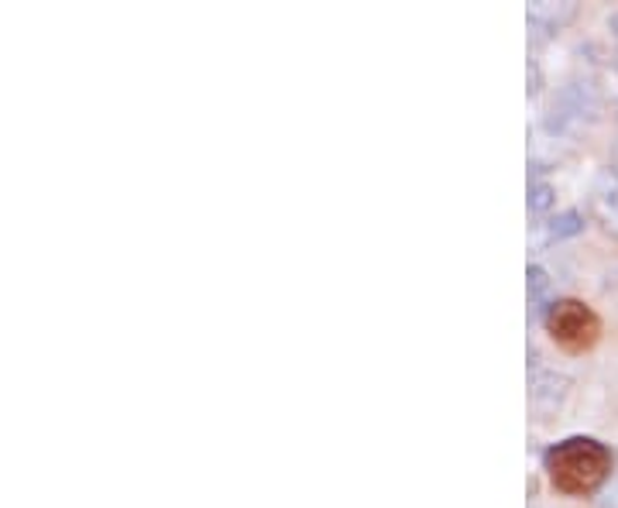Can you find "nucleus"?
<instances>
[{
    "label": "nucleus",
    "instance_id": "obj_12",
    "mask_svg": "<svg viewBox=\"0 0 618 508\" xmlns=\"http://www.w3.org/2000/svg\"><path fill=\"white\" fill-rule=\"evenodd\" d=\"M611 169H615V172H618V148H615V165H611Z\"/></svg>",
    "mask_w": 618,
    "mask_h": 508
},
{
    "label": "nucleus",
    "instance_id": "obj_2",
    "mask_svg": "<svg viewBox=\"0 0 618 508\" xmlns=\"http://www.w3.org/2000/svg\"><path fill=\"white\" fill-rule=\"evenodd\" d=\"M598 110H602L598 86L591 79H573L554 100V110H549V131H560V135H567V131H581L598 121Z\"/></svg>",
    "mask_w": 618,
    "mask_h": 508
},
{
    "label": "nucleus",
    "instance_id": "obj_11",
    "mask_svg": "<svg viewBox=\"0 0 618 508\" xmlns=\"http://www.w3.org/2000/svg\"><path fill=\"white\" fill-rule=\"evenodd\" d=\"M611 28H615V35H618V14H611Z\"/></svg>",
    "mask_w": 618,
    "mask_h": 508
},
{
    "label": "nucleus",
    "instance_id": "obj_7",
    "mask_svg": "<svg viewBox=\"0 0 618 508\" xmlns=\"http://www.w3.org/2000/svg\"><path fill=\"white\" fill-rule=\"evenodd\" d=\"M557 302L554 296V282H549V275L540 269V264H533L529 269V306H533V313H549V306Z\"/></svg>",
    "mask_w": 618,
    "mask_h": 508
},
{
    "label": "nucleus",
    "instance_id": "obj_10",
    "mask_svg": "<svg viewBox=\"0 0 618 508\" xmlns=\"http://www.w3.org/2000/svg\"><path fill=\"white\" fill-rule=\"evenodd\" d=\"M602 508H618V481H615L611 488L605 492V498H602Z\"/></svg>",
    "mask_w": 618,
    "mask_h": 508
},
{
    "label": "nucleus",
    "instance_id": "obj_9",
    "mask_svg": "<svg viewBox=\"0 0 618 508\" xmlns=\"http://www.w3.org/2000/svg\"><path fill=\"white\" fill-rule=\"evenodd\" d=\"M554 186L549 183H543V179H533L529 183V210L533 213H546L549 207H554Z\"/></svg>",
    "mask_w": 618,
    "mask_h": 508
},
{
    "label": "nucleus",
    "instance_id": "obj_8",
    "mask_svg": "<svg viewBox=\"0 0 618 508\" xmlns=\"http://www.w3.org/2000/svg\"><path fill=\"white\" fill-rule=\"evenodd\" d=\"M581 231H584V216L578 210H564V213H557L554 220H549V237H554V240L573 237Z\"/></svg>",
    "mask_w": 618,
    "mask_h": 508
},
{
    "label": "nucleus",
    "instance_id": "obj_5",
    "mask_svg": "<svg viewBox=\"0 0 618 508\" xmlns=\"http://www.w3.org/2000/svg\"><path fill=\"white\" fill-rule=\"evenodd\" d=\"M591 213L598 216V224L618 237V172L608 165L602 169L598 175H594L591 183Z\"/></svg>",
    "mask_w": 618,
    "mask_h": 508
},
{
    "label": "nucleus",
    "instance_id": "obj_6",
    "mask_svg": "<svg viewBox=\"0 0 618 508\" xmlns=\"http://www.w3.org/2000/svg\"><path fill=\"white\" fill-rule=\"evenodd\" d=\"M573 14H578V4H570V0H564V4L540 0V4H529V25L546 28V32H560L567 21H573Z\"/></svg>",
    "mask_w": 618,
    "mask_h": 508
},
{
    "label": "nucleus",
    "instance_id": "obj_3",
    "mask_svg": "<svg viewBox=\"0 0 618 508\" xmlns=\"http://www.w3.org/2000/svg\"><path fill=\"white\" fill-rule=\"evenodd\" d=\"M546 330L557 344L581 350V347H591L594 337H598V317L578 299H557L546 313Z\"/></svg>",
    "mask_w": 618,
    "mask_h": 508
},
{
    "label": "nucleus",
    "instance_id": "obj_1",
    "mask_svg": "<svg viewBox=\"0 0 618 508\" xmlns=\"http://www.w3.org/2000/svg\"><path fill=\"white\" fill-rule=\"evenodd\" d=\"M546 471L564 495H591L611 474V450L591 436H570L546 454Z\"/></svg>",
    "mask_w": 618,
    "mask_h": 508
},
{
    "label": "nucleus",
    "instance_id": "obj_4",
    "mask_svg": "<svg viewBox=\"0 0 618 508\" xmlns=\"http://www.w3.org/2000/svg\"><path fill=\"white\" fill-rule=\"evenodd\" d=\"M567 399H570L567 374L533 364V374H529V406H533V412L536 416H557Z\"/></svg>",
    "mask_w": 618,
    "mask_h": 508
}]
</instances>
